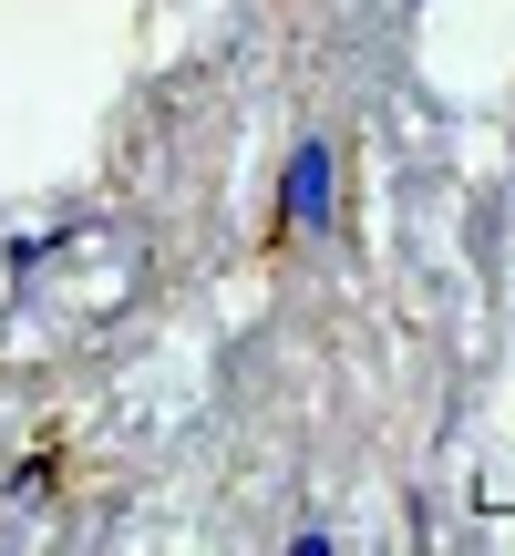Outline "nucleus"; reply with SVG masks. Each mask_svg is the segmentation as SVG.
<instances>
[{
	"instance_id": "nucleus-1",
	"label": "nucleus",
	"mask_w": 515,
	"mask_h": 556,
	"mask_svg": "<svg viewBox=\"0 0 515 556\" xmlns=\"http://www.w3.org/2000/svg\"><path fill=\"white\" fill-rule=\"evenodd\" d=\"M289 227H310V238L330 227V144H319V135L289 155Z\"/></svg>"
}]
</instances>
